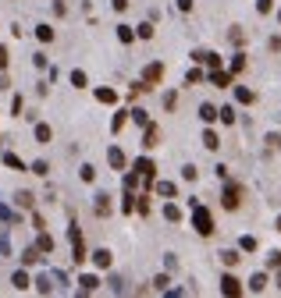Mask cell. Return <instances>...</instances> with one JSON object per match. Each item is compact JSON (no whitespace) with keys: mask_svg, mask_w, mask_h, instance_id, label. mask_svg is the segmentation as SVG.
<instances>
[{"mask_svg":"<svg viewBox=\"0 0 281 298\" xmlns=\"http://www.w3.org/2000/svg\"><path fill=\"white\" fill-rule=\"evenodd\" d=\"M192 227H196V234H203V238H210L214 234V217H210V210L206 206H192Z\"/></svg>","mask_w":281,"mask_h":298,"instance_id":"obj_1","label":"cell"},{"mask_svg":"<svg viewBox=\"0 0 281 298\" xmlns=\"http://www.w3.org/2000/svg\"><path fill=\"white\" fill-rule=\"evenodd\" d=\"M160 78H164V64H160V61H153V64L142 68V82H146V85H157Z\"/></svg>","mask_w":281,"mask_h":298,"instance_id":"obj_2","label":"cell"},{"mask_svg":"<svg viewBox=\"0 0 281 298\" xmlns=\"http://www.w3.org/2000/svg\"><path fill=\"white\" fill-rule=\"evenodd\" d=\"M221 295H228V298H239V295H242V284H239V277H231V273H225V277H221Z\"/></svg>","mask_w":281,"mask_h":298,"instance_id":"obj_3","label":"cell"},{"mask_svg":"<svg viewBox=\"0 0 281 298\" xmlns=\"http://www.w3.org/2000/svg\"><path fill=\"white\" fill-rule=\"evenodd\" d=\"M239 196H242V188H239V185H228V188H225V199H221V206H225V210H239Z\"/></svg>","mask_w":281,"mask_h":298,"instance_id":"obj_4","label":"cell"},{"mask_svg":"<svg viewBox=\"0 0 281 298\" xmlns=\"http://www.w3.org/2000/svg\"><path fill=\"white\" fill-rule=\"evenodd\" d=\"M192 61H196V64H206V68H221V57L210 53V50H192Z\"/></svg>","mask_w":281,"mask_h":298,"instance_id":"obj_5","label":"cell"},{"mask_svg":"<svg viewBox=\"0 0 281 298\" xmlns=\"http://www.w3.org/2000/svg\"><path fill=\"white\" fill-rule=\"evenodd\" d=\"M136 171L142 174V181L150 185V181H153V171H157V167H153V160H146V156H139V160H136Z\"/></svg>","mask_w":281,"mask_h":298,"instance_id":"obj_6","label":"cell"},{"mask_svg":"<svg viewBox=\"0 0 281 298\" xmlns=\"http://www.w3.org/2000/svg\"><path fill=\"white\" fill-rule=\"evenodd\" d=\"M96 202H93V213L96 217H107L111 213V196H107V192H100V196H93Z\"/></svg>","mask_w":281,"mask_h":298,"instance_id":"obj_7","label":"cell"},{"mask_svg":"<svg viewBox=\"0 0 281 298\" xmlns=\"http://www.w3.org/2000/svg\"><path fill=\"white\" fill-rule=\"evenodd\" d=\"M142 146H146V149H153V146H160V124H146V135H142Z\"/></svg>","mask_w":281,"mask_h":298,"instance_id":"obj_8","label":"cell"},{"mask_svg":"<svg viewBox=\"0 0 281 298\" xmlns=\"http://www.w3.org/2000/svg\"><path fill=\"white\" fill-rule=\"evenodd\" d=\"M107 163H111L114 171H125V153H121L117 146H111V149H107Z\"/></svg>","mask_w":281,"mask_h":298,"instance_id":"obj_9","label":"cell"},{"mask_svg":"<svg viewBox=\"0 0 281 298\" xmlns=\"http://www.w3.org/2000/svg\"><path fill=\"white\" fill-rule=\"evenodd\" d=\"M79 284H82V295H93V291L100 288V277H96V273H82Z\"/></svg>","mask_w":281,"mask_h":298,"instance_id":"obj_10","label":"cell"},{"mask_svg":"<svg viewBox=\"0 0 281 298\" xmlns=\"http://www.w3.org/2000/svg\"><path fill=\"white\" fill-rule=\"evenodd\" d=\"M199 117H203V121H206V124H214V121H217V117H221V110L214 107V103H199Z\"/></svg>","mask_w":281,"mask_h":298,"instance_id":"obj_11","label":"cell"},{"mask_svg":"<svg viewBox=\"0 0 281 298\" xmlns=\"http://www.w3.org/2000/svg\"><path fill=\"white\" fill-rule=\"evenodd\" d=\"M0 220L4 224H11V227H22V217L11 210V206H0Z\"/></svg>","mask_w":281,"mask_h":298,"instance_id":"obj_12","label":"cell"},{"mask_svg":"<svg viewBox=\"0 0 281 298\" xmlns=\"http://www.w3.org/2000/svg\"><path fill=\"white\" fill-rule=\"evenodd\" d=\"M132 210H139V196L136 192H125V202H121V213L132 217Z\"/></svg>","mask_w":281,"mask_h":298,"instance_id":"obj_13","label":"cell"},{"mask_svg":"<svg viewBox=\"0 0 281 298\" xmlns=\"http://www.w3.org/2000/svg\"><path fill=\"white\" fill-rule=\"evenodd\" d=\"M263 288H267V273H253L249 277V291L253 295H263Z\"/></svg>","mask_w":281,"mask_h":298,"instance_id":"obj_14","label":"cell"},{"mask_svg":"<svg viewBox=\"0 0 281 298\" xmlns=\"http://www.w3.org/2000/svg\"><path fill=\"white\" fill-rule=\"evenodd\" d=\"M210 82H214L217 89H228V82H231V74H228V71H221V68H214V71H210Z\"/></svg>","mask_w":281,"mask_h":298,"instance_id":"obj_15","label":"cell"},{"mask_svg":"<svg viewBox=\"0 0 281 298\" xmlns=\"http://www.w3.org/2000/svg\"><path fill=\"white\" fill-rule=\"evenodd\" d=\"M36 248H39V252H47V256H50V252H54V238H50L47 231H39V238H36Z\"/></svg>","mask_w":281,"mask_h":298,"instance_id":"obj_16","label":"cell"},{"mask_svg":"<svg viewBox=\"0 0 281 298\" xmlns=\"http://www.w3.org/2000/svg\"><path fill=\"white\" fill-rule=\"evenodd\" d=\"M50 139H54V128H50V124H36V142L47 146Z\"/></svg>","mask_w":281,"mask_h":298,"instance_id":"obj_17","label":"cell"},{"mask_svg":"<svg viewBox=\"0 0 281 298\" xmlns=\"http://www.w3.org/2000/svg\"><path fill=\"white\" fill-rule=\"evenodd\" d=\"M4 167H11V171H25V160H22L18 153H4Z\"/></svg>","mask_w":281,"mask_h":298,"instance_id":"obj_18","label":"cell"},{"mask_svg":"<svg viewBox=\"0 0 281 298\" xmlns=\"http://www.w3.org/2000/svg\"><path fill=\"white\" fill-rule=\"evenodd\" d=\"M14 202H18L22 210H32V206H36V196H32V192H18V196H14Z\"/></svg>","mask_w":281,"mask_h":298,"instance_id":"obj_19","label":"cell"},{"mask_svg":"<svg viewBox=\"0 0 281 298\" xmlns=\"http://www.w3.org/2000/svg\"><path fill=\"white\" fill-rule=\"evenodd\" d=\"M93 263L100 266V270H107V266H111V252H107V248H96V252H93Z\"/></svg>","mask_w":281,"mask_h":298,"instance_id":"obj_20","label":"cell"},{"mask_svg":"<svg viewBox=\"0 0 281 298\" xmlns=\"http://www.w3.org/2000/svg\"><path fill=\"white\" fill-rule=\"evenodd\" d=\"M39 256H43V252L32 245V248H25V252H22V263H25V266H36V263H39Z\"/></svg>","mask_w":281,"mask_h":298,"instance_id":"obj_21","label":"cell"},{"mask_svg":"<svg viewBox=\"0 0 281 298\" xmlns=\"http://www.w3.org/2000/svg\"><path fill=\"white\" fill-rule=\"evenodd\" d=\"M11 288H14V291H25V288H28V277H25L22 270H14V273H11Z\"/></svg>","mask_w":281,"mask_h":298,"instance_id":"obj_22","label":"cell"},{"mask_svg":"<svg viewBox=\"0 0 281 298\" xmlns=\"http://www.w3.org/2000/svg\"><path fill=\"white\" fill-rule=\"evenodd\" d=\"M96 99H100V103H117V93H114V89H107V85H100V89H96Z\"/></svg>","mask_w":281,"mask_h":298,"instance_id":"obj_23","label":"cell"},{"mask_svg":"<svg viewBox=\"0 0 281 298\" xmlns=\"http://www.w3.org/2000/svg\"><path fill=\"white\" fill-rule=\"evenodd\" d=\"M128 117H132V110H117V114H114V121H111V128H114V131H121V128L128 124Z\"/></svg>","mask_w":281,"mask_h":298,"instance_id":"obj_24","label":"cell"},{"mask_svg":"<svg viewBox=\"0 0 281 298\" xmlns=\"http://www.w3.org/2000/svg\"><path fill=\"white\" fill-rule=\"evenodd\" d=\"M136 36H139V32H136L132 25H117V39H121V43H132Z\"/></svg>","mask_w":281,"mask_h":298,"instance_id":"obj_25","label":"cell"},{"mask_svg":"<svg viewBox=\"0 0 281 298\" xmlns=\"http://www.w3.org/2000/svg\"><path fill=\"white\" fill-rule=\"evenodd\" d=\"M239 252H235V248H225V252H221V263H225V266H239Z\"/></svg>","mask_w":281,"mask_h":298,"instance_id":"obj_26","label":"cell"},{"mask_svg":"<svg viewBox=\"0 0 281 298\" xmlns=\"http://www.w3.org/2000/svg\"><path fill=\"white\" fill-rule=\"evenodd\" d=\"M164 220L178 224V220H182V210H178V206H174V202H168V206H164Z\"/></svg>","mask_w":281,"mask_h":298,"instance_id":"obj_27","label":"cell"},{"mask_svg":"<svg viewBox=\"0 0 281 298\" xmlns=\"http://www.w3.org/2000/svg\"><path fill=\"white\" fill-rule=\"evenodd\" d=\"M235 99H239V103H253L256 96H253V89H246V85H239V89H235Z\"/></svg>","mask_w":281,"mask_h":298,"instance_id":"obj_28","label":"cell"},{"mask_svg":"<svg viewBox=\"0 0 281 298\" xmlns=\"http://www.w3.org/2000/svg\"><path fill=\"white\" fill-rule=\"evenodd\" d=\"M36 39H39V43H50V39H54V28H50V25H36Z\"/></svg>","mask_w":281,"mask_h":298,"instance_id":"obj_29","label":"cell"},{"mask_svg":"<svg viewBox=\"0 0 281 298\" xmlns=\"http://www.w3.org/2000/svg\"><path fill=\"white\" fill-rule=\"evenodd\" d=\"M203 146H206V149H217V146H221L217 131H210V128H206V131H203Z\"/></svg>","mask_w":281,"mask_h":298,"instance_id":"obj_30","label":"cell"},{"mask_svg":"<svg viewBox=\"0 0 281 298\" xmlns=\"http://www.w3.org/2000/svg\"><path fill=\"white\" fill-rule=\"evenodd\" d=\"M36 291H39V295H50V291H54V288H50V277H47V273H39V277H36Z\"/></svg>","mask_w":281,"mask_h":298,"instance_id":"obj_31","label":"cell"},{"mask_svg":"<svg viewBox=\"0 0 281 298\" xmlns=\"http://www.w3.org/2000/svg\"><path fill=\"white\" fill-rule=\"evenodd\" d=\"M79 177H82V181H96V167H93V163H82Z\"/></svg>","mask_w":281,"mask_h":298,"instance_id":"obj_32","label":"cell"},{"mask_svg":"<svg viewBox=\"0 0 281 298\" xmlns=\"http://www.w3.org/2000/svg\"><path fill=\"white\" fill-rule=\"evenodd\" d=\"M132 121L146 128V124H150V117H146V110H142V107H132Z\"/></svg>","mask_w":281,"mask_h":298,"instance_id":"obj_33","label":"cell"},{"mask_svg":"<svg viewBox=\"0 0 281 298\" xmlns=\"http://www.w3.org/2000/svg\"><path fill=\"white\" fill-rule=\"evenodd\" d=\"M28 171H32V174H39V177H47L50 163H47V160H36V163H32V167H28Z\"/></svg>","mask_w":281,"mask_h":298,"instance_id":"obj_34","label":"cell"},{"mask_svg":"<svg viewBox=\"0 0 281 298\" xmlns=\"http://www.w3.org/2000/svg\"><path fill=\"white\" fill-rule=\"evenodd\" d=\"M242 68H246V53H235L231 57V74H239Z\"/></svg>","mask_w":281,"mask_h":298,"instance_id":"obj_35","label":"cell"},{"mask_svg":"<svg viewBox=\"0 0 281 298\" xmlns=\"http://www.w3.org/2000/svg\"><path fill=\"white\" fill-rule=\"evenodd\" d=\"M196 82H203V71H199V68L185 71V85H196Z\"/></svg>","mask_w":281,"mask_h":298,"instance_id":"obj_36","label":"cell"},{"mask_svg":"<svg viewBox=\"0 0 281 298\" xmlns=\"http://www.w3.org/2000/svg\"><path fill=\"white\" fill-rule=\"evenodd\" d=\"M168 284H171L168 273H157V277H153V291H168Z\"/></svg>","mask_w":281,"mask_h":298,"instance_id":"obj_37","label":"cell"},{"mask_svg":"<svg viewBox=\"0 0 281 298\" xmlns=\"http://www.w3.org/2000/svg\"><path fill=\"white\" fill-rule=\"evenodd\" d=\"M239 248H242V252H253V248H256V238L242 234V238H239Z\"/></svg>","mask_w":281,"mask_h":298,"instance_id":"obj_38","label":"cell"},{"mask_svg":"<svg viewBox=\"0 0 281 298\" xmlns=\"http://www.w3.org/2000/svg\"><path fill=\"white\" fill-rule=\"evenodd\" d=\"M136 32H139V39H153V25H150V22H142Z\"/></svg>","mask_w":281,"mask_h":298,"instance_id":"obj_39","label":"cell"},{"mask_svg":"<svg viewBox=\"0 0 281 298\" xmlns=\"http://www.w3.org/2000/svg\"><path fill=\"white\" fill-rule=\"evenodd\" d=\"M71 85H75V89H85V71H71Z\"/></svg>","mask_w":281,"mask_h":298,"instance_id":"obj_40","label":"cell"},{"mask_svg":"<svg viewBox=\"0 0 281 298\" xmlns=\"http://www.w3.org/2000/svg\"><path fill=\"white\" fill-rule=\"evenodd\" d=\"M221 121H225V124H235V107H221Z\"/></svg>","mask_w":281,"mask_h":298,"instance_id":"obj_41","label":"cell"},{"mask_svg":"<svg viewBox=\"0 0 281 298\" xmlns=\"http://www.w3.org/2000/svg\"><path fill=\"white\" fill-rule=\"evenodd\" d=\"M157 192H160L164 199H171V196H174V185H171V181H160V185H157Z\"/></svg>","mask_w":281,"mask_h":298,"instance_id":"obj_42","label":"cell"},{"mask_svg":"<svg viewBox=\"0 0 281 298\" xmlns=\"http://www.w3.org/2000/svg\"><path fill=\"white\" fill-rule=\"evenodd\" d=\"M267 270H281V252H271L267 256Z\"/></svg>","mask_w":281,"mask_h":298,"instance_id":"obj_43","label":"cell"},{"mask_svg":"<svg viewBox=\"0 0 281 298\" xmlns=\"http://www.w3.org/2000/svg\"><path fill=\"white\" fill-rule=\"evenodd\" d=\"M228 39L235 43V47H242V39H246V36H242V28H239V25H235V28H231V32H228Z\"/></svg>","mask_w":281,"mask_h":298,"instance_id":"obj_44","label":"cell"},{"mask_svg":"<svg viewBox=\"0 0 281 298\" xmlns=\"http://www.w3.org/2000/svg\"><path fill=\"white\" fill-rule=\"evenodd\" d=\"M196 174H199V171L192 167V163H185V167H182V177H185V181H196Z\"/></svg>","mask_w":281,"mask_h":298,"instance_id":"obj_45","label":"cell"},{"mask_svg":"<svg viewBox=\"0 0 281 298\" xmlns=\"http://www.w3.org/2000/svg\"><path fill=\"white\" fill-rule=\"evenodd\" d=\"M111 291L114 295H125V280L121 277H111Z\"/></svg>","mask_w":281,"mask_h":298,"instance_id":"obj_46","label":"cell"},{"mask_svg":"<svg viewBox=\"0 0 281 298\" xmlns=\"http://www.w3.org/2000/svg\"><path fill=\"white\" fill-rule=\"evenodd\" d=\"M174 103H178V93H164V110H174Z\"/></svg>","mask_w":281,"mask_h":298,"instance_id":"obj_47","label":"cell"},{"mask_svg":"<svg viewBox=\"0 0 281 298\" xmlns=\"http://www.w3.org/2000/svg\"><path fill=\"white\" fill-rule=\"evenodd\" d=\"M22 107H25V99H22V96H14V99H11V114L18 117V114H22Z\"/></svg>","mask_w":281,"mask_h":298,"instance_id":"obj_48","label":"cell"},{"mask_svg":"<svg viewBox=\"0 0 281 298\" xmlns=\"http://www.w3.org/2000/svg\"><path fill=\"white\" fill-rule=\"evenodd\" d=\"M271 7H274V0H256V11L260 14H271Z\"/></svg>","mask_w":281,"mask_h":298,"instance_id":"obj_49","label":"cell"},{"mask_svg":"<svg viewBox=\"0 0 281 298\" xmlns=\"http://www.w3.org/2000/svg\"><path fill=\"white\" fill-rule=\"evenodd\" d=\"M0 256H11V238H7V234L0 238Z\"/></svg>","mask_w":281,"mask_h":298,"instance_id":"obj_50","label":"cell"},{"mask_svg":"<svg viewBox=\"0 0 281 298\" xmlns=\"http://www.w3.org/2000/svg\"><path fill=\"white\" fill-rule=\"evenodd\" d=\"M32 227H36V231H47V220H43L39 213H32Z\"/></svg>","mask_w":281,"mask_h":298,"instance_id":"obj_51","label":"cell"},{"mask_svg":"<svg viewBox=\"0 0 281 298\" xmlns=\"http://www.w3.org/2000/svg\"><path fill=\"white\" fill-rule=\"evenodd\" d=\"M0 68H7V47H0Z\"/></svg>","mask_w":281,"mask_h":298,"instance_id":"obj_52","label":"cell"},{"mask_svg":"<svg viewBox=\"0 0 281 298\" xmlns=\"http://www.w3.org/2000/svg\"><path fill=\"white\" fill-rule=\"evenodd\" d=\"M114 11H128V0H114Z\"/></svg>","mask_w":281,"mask_h":298,"instance_id":"obj_53","label":"cell"},{"mask_svg":"<svg viewBox=\"0 0 281 298\" xmlns=\"http://www.w3.org/2000/svg\"><path fill=\"white\" fill-rule=\"evenodd\" d=\"M178 11H192V0H178Z\"/></svg>","mask_w":281,"mask_h":298,"instance_id":"obj_54","label":"cell"},{"mask_svg":"<svg viewBox=\"0 0 281 298\" xmlns=\"http://www.w3.org/2000/svg\"><path fill=\"white\" fill-rule=\"evenodd\" d=\"M278 288H281V273H278Z\"/></svg>","mask_w":281,"mask_h":298,"instance_id":"obj_55","label":"cell"},{"mask_svg":"<svg viewBox=\"0 0 281 298\" xmlns=\"http://www.w3.org/2000/svg\"><path fill=\"white\" fill-rule=\"evenodd\" d=\"M278 231H281V217H278Z\"/></svg>","mask_w":281,"mask_h":298,"instance_id":"obj_56","label":"cell"},{"mask_svg":"<svg viewBox=\"0 0 281 298\" xmlns=\"http://www.w3.org/2000/svg\"><path fill=\"white\" fill-rule=\"evenodd\" d=\"M278 22H281V11H278Z\"/></svg>","mask_w":281,"mask_h":298,"instance_id":"obj_57","label":"cell"}]
</instances>
